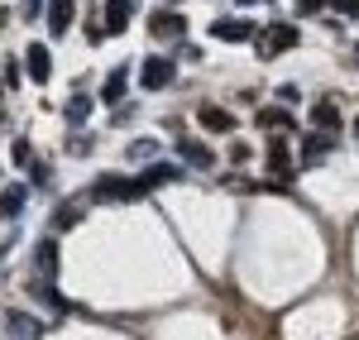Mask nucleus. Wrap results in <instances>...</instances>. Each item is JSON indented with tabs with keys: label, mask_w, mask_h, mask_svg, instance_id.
<instances>
[{
	"label": "nucleus",
	"mask_w": 359,
	"mask_h": 340,
	"mask_svg": "<svg viewBox=\"0 0 359 340\" xmlns=\"http://www.w3.org/2000/svg\"><path fill=\"white\" fill-rule=\"evenodd\" d=\"M53 221H57V226H72V221H77V206H57Z\"/></svg>",
	"instance_id": "nucleus-23"
},
{
	"label": "nucleus",
	"mask_w": 359,
	"mask_h": 340,
	"mask_svg": "<svg viewBox=\"0 0 359 340\" xmlns=\"http://www.w3.org/2000/svg\"><path fill=\"white\" fill-rule=\"evenodd\" d=\"M72 10H77L72 0H48V29L53 34H67L72 29Z\"/></svg>",
	"instance_id": "nucleus-14"
},
{
	"label": "nucleus",
	"mask_w": 359,
	"mask_h": 340,
	"mask_svg": "<svg viewBox=\"0 0 359 340\" xmlns=\"http://www.w3.org/2000/svg\"><path fill=\"white\" fill-rule=\"evenodd\" d=\"M0 115H5V101H0Z\"/></svg>",
	"instance_id": "nucleus-28"
},
{
	"label": "nucleus",
	"mask_w": 359,
	"mask_h": 340,
	"mask_svg": "<svg viewBox=\"0 0 359 340\" xmlns=\"http://www.w3.org/2000/svg\"><path fill=\"white\" fill-rule=\"evenodd\" d=\"M139 82L149 86V91H163L172 82V62L168 57H144V67H139Z\"/></svg>",
	"instance_id": "nucleus-4"
},
{
	"label": "nucleus",
	"mask_w": 359,
	"mask_h": 340,
	"mask_svg": "<svg viewBox=\"0 0 359 340\" xmlns=\"http://www.w3.org/2000/svg\"><path fill=\"white\" fill-rule=\"evenodd\" d=\"M335 10H340V15H359V0H331Z\"/></svg>",
	"instance_id": "nucleus-24"
},
{
	"label": "nucleus",
	"mask_w": 359,
	"mask_h": 340,
	"mask_svg": "<svg viewBox=\"0 0 359 340\" xmlns=\"http://www.w3.org/2000/svg\"><path fill=\"white\" fill-rule=\"evenodd\" d=\"M39 5H43V0H25V15H29V20L39 15Z\"/></svg>",
	"instance_id": "nucleus-26"
},
{
	"label": "nucleus",
	"mask_w": 359,
	"mask_h": 340,
	"mask_svg": "<svg viewBox=\"0 0 359 340\" xmlns=\"http://www.w3.org/2000/svg\"><path fill=\"white\" fill-rule=\"evenodd\" d=\"M311 125H316L321 135H340V111H335V101H316V106H311Z\"/></svg>",
	"instance_id": "nucleus-11"
},
{
	"label": "nucleus",
	"mask_w": 359,
	"mask_h": 340,
	"mask_svg": "<svg viewBox=\"0 0 359 340\" xmlns=\"http://www.w3.org/2000/svg\"><path fill=\"white\" fill-rule=\"evenodd\" d=\"M254 43H259V57H278L287 53V48H297V29L292 25H269L254 34Z\"/></svg>",
	"instance_id": "nucleus-2"
},
{
	"label": "nucleus",
	"mask_w": 359,
	"mask_h": 340,
	"mask_svg": "<svg viewBox=\"0 0 359 340\" xmlns=\"http://www.w3.org/2000/svg\"><path fill=\"white\" fill-rule=\"evenodd\" d=\"M240 5H254V0H240Z\"/></svg>",
	"instance_id": "nucleus-29"
},
{
	"label": "nucleus",
	"mask_w": 359,
	"mask_h": 340,
	"mask_svg": "<svg viewBox=\"0 0 359 340\" xmlns=\"http://www.w3.org/2000/svg\"><path fill=\"white\" fill-rule=\"evenodd\" d=\"M5 331L15 340H43V321H34V316H25V312H5Z\"/></svg>",
	"instance_id": "nucleus-6"
},
{
	"label": "nucleus",
	"mask_w": 359,
	"mask_h": 340,
	"mask_svg": "<svg viewBox=\"0 0 359 340\" xmlns=\"http://www.w3.org/2000/svg\"><path fill=\"white\" fill-rule=\"evenodd\" d=\"M57 245L53 240H39V254H34V283H29V292L43 302V307H53V312H67V302L57 297Z\"/></svg>",
	"instance_id": "nucleus-1"
},
{
	"label": "nucleus",
	"mask_w": 359,
	"mask_h": 340,
	"mask_svg": "<svg viewBox=\"0 0 359 340\" xmlns=\"http://www.w3.org/2000/svg\"><path fill=\"white\" fill-rule=\"evenodd\" d=\"M211 34H216V39H230V43H240V39H254L259 29L249 25V20H216V25H211Z\"/></svg>",
	"instance_id": "nucleus-12"
},
{
	"label": "nucleus",
	"mask_w": 359,
	"mask_h": 340,
	"mask_svg": "<svg viewBox=\"0 0 359 340\" xmlns=\"http://www.w3.org/2000/svg\"><path fill=\"white\" fill-rule=\"evenodd\" d=\"M355 140H359V120H355Z\"/></svg>",
	"instance_id": "nucleus-27"
},
{
	"label": "nucleus",
	"mask_w": 359,
	"mask_h": 340,
	"mask_svg": "<svg viewBox=\"0 0 359 340\" xmlns=\"http://www.w3.org/2000/svg\"><path fill=\"white\" fill-rule=\"evenodd\" d=\"M25 67H29V77H34V82H48V72H53V57H48V48H43V43H29Z\"/></svg>",
	"instance_id": "nucleus-8"
},
{
	"label": "nucleus",
	"mask_w": 359,
	"mask_h": 340,
	"mask_svg": "<svg viewBox=\"0 0 359 340\" xmlns=\"http://www.w3.org/2000/svg\"><path fill=\"white\" fill-rule=\"evenodd\" d=\"M149 154H158V140H135L130 144V158H149Z\"/></svg>",
	"instance_id": "nucleus-21"
},
{
	"label": "nucleus",
	"mask_w": 359,
	"mask_h": 340,
	"mask_svg": "<svg viewBox=\"0 0 359 340\" xmlns=\"http://www.w3.org/2000/svg\"><path fill=\"white\" fill-rule=\"evenodd\" d=\"M177 154H182L192 168H211V163H216V154H211L206 144H196V140H177Z\"/></svg>",
	"instance_id": "nucleus-13"
},
{
	"label": "nucleus",
	"mask_w": 359,
	"mask_h": 340,
	"mask_svg": "<svg viewBox=\"0 0 359 340\" xmlns=\"http://www.w3.org/2000/svg\"><path fill=\"white\" fill-rule=\"evenodd\" d=\"M201 125H206L211 135H230V130H235V120H230L221 106H201Z\"/></svg>",
	"instance_id": "nucleus-16"
},
{
	"label": "nucleus",
	"mask_w": 359,
	"mask_h": 340,
	"mask_svg": "<svg viewBox=\"0 0 359 340\" xmlns=\"http://www.w3.org/2000/svg\"><path fill=\"white\" fill-rule=\"evenodd\" d=\"M86 115H91V96H86V91H77V96L67 101V120H72V125H82Z\"/></svg>",
	"instance_id": "nucleus-19"
},
{
	"label": "nucleus",
	"mask_w": 359,
	"mask_h": 340,
	"mask_svg": "<svg viewBox=\"0 0 359 340\" xmlns=\"http://www.w3.org/2000/svg\"><path fill=\"white\" fill-rule=\"evenodd\" d=\"M91 197L96 201H135V177H115V172H101L96 177V187H91Z\"/></svg>",
	"instance_id": "nucleus-3"
},
{
	"label": "nucleus",
	"mask_w": 359,
	"mask_h": 340,
	"mask_svg": "<svg viewBox=\"0 0 359 340\" xmlns=\"http://www.w3.org/2000/svg\"><path fill=\"white\" fill-rule=\"evenodd\" d=\"M321 5H326V0H297V10H302V15H311V10H321Z\"/></svg>",
	"instance_id": "nucleus-25"
},
{
	"label": "nucleus",
	"mask_w": 359,
	"mask_h": 340,
	"mask_svg": "<svg viewBox=\"0 0 359 340\" xmlns=\"http://www.w3.org/2000/svg\"><path fill=\"white\" fill-rule=\"evenodd\" d=\"M269 172H273V182L292 177V158H287V144L283 140H269Z\"/></svg>",
	"instance_id": "nucleus-10"
},
{
	"label": "nucleus",
	"mask_w": 359,
	"mask_h": 340,
	"mask_svg": "<svg viewBox=\"0 0 359 340\" xmlns=\"http://www.w3.org/2000/svg\"><path fill=\"white\" fill-rule=\"evenodd\" d=\"M125 82H130V67H115L111 77H106V86H101V96H106V101H120V96H125Z\"/></svg>",
	"instance_id": "nucleus-17"
},
{
	"label": "nucleus",
	"mask_w": 359,
	"mask_h": 340,
	"mask_svg": "<svg viewBox=\"0 0 359 340\" xmlns=\"http://www.w3.org/2000/svg\"><path fill=\"white\" fill-rule=\"evenodd\" d=\"M10 158H15V163H29V144L15 140V144H10Z\"/></svg>",
	"instance_id": "nucleus-22"
},
{
	"label": "nucleus",
	"mask_w": 359,
	"mask_h": 340,
	"mask_svg": "<svg viewBox=\"0 0 359 340\" xmlns=\"http://www.w3.org/2000/svg\"><path fill=\"white\" fill-rule=\"evenodd\" d=\"M177 172H182V168H172V163H163V168H144V172L135 177V192H139V197H149L158 182H172Z\"/></svg>",
	"instance_id": "nucleus-9"
},
{
	"label": "nucleus",
	"mask_w": 359,
	"mask_h": 340,
	"mask_svg": "<svg viewBox=\"0 0 359 340\" xmlns=\"http://www.w3.org/2000/svg\"><path fill=\"white\" fill-rule=\"evenodd\" d=\"M101 10H106V15H101V29H106V34H125V25H130V10H135V0H106Z\"/></svg>",
	"instance_id": "nucleus-7"
},
{
	"label": "nucleus",
	"mask_w": 359,
	"mask_h": 340,
	"mask_svg": "<svg viewBox=\"0 0 359 340\" xmlns=\"http://www.w3.org/2000/svg\"><path fill=\"white\" fill-rule=\"evenodd\" d=\"M187 29V15H177V10H158V15H149V34L154 39H177Z\"/></svg>",
	"instance_id": "nucleus-5"
},
{
	"label": "nucleus",
	"mask_w": 359,
	"mask_h": 340,
	"mask_svg": "<svg viewBox=\"0 0 359 340\" xmlns=\"http://www.w3.org/2000/svg\"><path fill=\"white\" fill-rule=\"evenodd\" d=\"M331 149H335V135H311V140L302 144V163L311 168V163H316V158H326Z\"/></svg>",
	"instance_id": "nucleus-15"
},
{
	"label": "nucleus",
	"mask_w": 359,
	"mask_h": 340,
	"mask_svg": "<svg viewBox=\"0 0 359 340\" xmlns=\"http://www.w3.org/2000/svg\"><path fill=\"white\" fill-rule=\"evenodd\" d=\"M20 211H25V187H5V192H0V216L15 221Z\"/></svg>",
	"instance_id": "nucleus-18"
},
{
	"label": "nucleus",
	"mask_w": 359,
	"mask_h": 340,
	"mask_svg": "<svg viewBox=\"0 0 359 340\" xmlns=\"http://www.w3.org/2000/svg\"><path fill=\"white\" fill-rule=\"evenodd\" d=\"M259 125H264V130H287V125H292V120H287V111H269V106H264V111H259Z\"/></svg>",
	"instance_id": "nucleus-20"
}]
</instances>
